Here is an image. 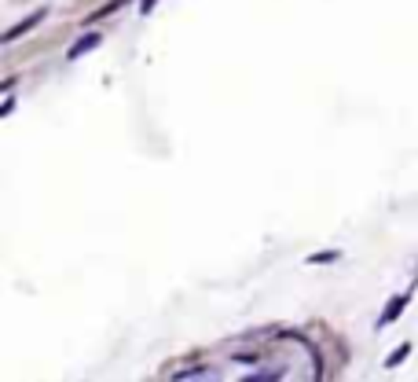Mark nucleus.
I'll return each mask as SVG.
<instances>
[{
    "label": "nucleus",
    "instance_id": "4",
    "mask_svg": "<svg viewBox=\"0 0 418 382\" xmlns=\"http://www.w3.org/2000/svg\"><path fill=\"white\" fill-rule=\"evenodd\" d=\"M209 375V368H191V371H176V379H202Z\"/></svg>",
    "mask_w": 418,
    "mask_h": 382
},
{
    "label": "nucleus",
    "instance_id": "3",
    "mask_svg": "<svg viewBox=\"0 0 418 382\" xmlns=\"http://www.w3.org/2000/svg\"><path fill=\"white\" fill-rule=\"evenodd\" d=\"M95 45H100V34H89V37H81V41H78V45H73V48H70V59H81V56H84V52H92Z\"/></svg>",
    "mask_w": 418,
    "mask_h": 382
},
{
    "label": "nucleus",
    "instance_id": "6",
    "mask_svg": "<svg viewBox=\"0 0 418 382\" xmlns=\"http://www.w3.org/2000/svg\"><path fill=\"white\" fill-rule=\"evenodd\" d=\"M334 258H338V254L330 250V254H312V258H308V261H334Z\"/></svg>",
    "mask_w": 418,
    "mask_h": 382
},
{
    "label": "nucleus",
    "instance_id": "2",
    "mask_svg": "<svg viewBox=\"0 0 418 382\" xmlns=\"http://www.w3.org/2000/svg\"><path fill=\"white\" fill-rule=\"evenodd\" d=\"M407 298H411V294H400V298H393V302H389V309L382 313V320H378V327H385V324H393L396 316L404 313V305H407Z\"/></svg>",
    "mask_w": 418,
    "mask_h": 382
},
{
    "label": "nucleus",
    "instance_id": "1",
    "mask_svg": "<svg viewBox=\"0 0 418 382\" xmlns=\"http://www.w3.org/2000/svg\"><path fill=\"white\" fill-rule=\"evenodd\" d=\"M40 19H45V8H40V12H34L30 19H23V23H19V26H12V30H8V34H4V45H12L15 37H23L26 30H34V26L40 23Z\"/></svg>",
    "mask_w": 418,
    "mask_h": 382
},
{
    "label": "nucleus",
    "instance_id": "7",
    "mask_svg": "<svg viewBox=\"0 0 418 382\" xmlns=\"http://www.w3.org/2000/svg\"><path fill=\"white\" fill-rule=\"evenodd\" d=\"M154 4H158V0H139V12H143V15L154 12Z\"/></svg>",
    "mask_w": 418,
    "mask_h": 382
},
{
    "label": "nucleus",
    "instance_id": "5",
    "mask_svg": "<svg viewBox=\"0 0 418 382\" xmlns=\"http://www.w3.org/2000/svg\"><path fill=\"white\" fill-rule=\"evenodd\" d=\"M407 353H411V346H400V349H396V353L389 357V368H396V364H400V360H404Z\"/></svg>",
    "mask_w": 418,
    "mask_h": 382
}]
</instances>
